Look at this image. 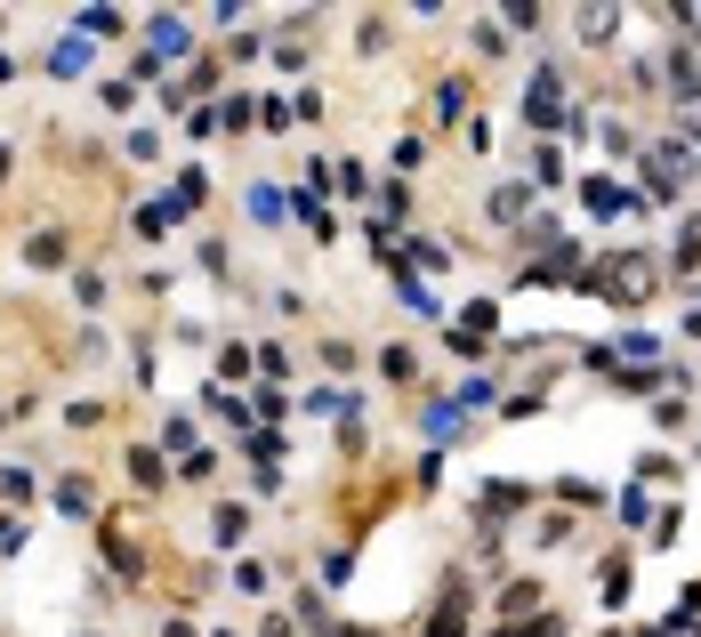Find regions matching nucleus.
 <instances>
[{"label":"nucleus","instance_id":"1","mask_svg":"<svg viewBox=\"0 0 701 637\" xmlns=\"http://www.w3.org/2000/svg\"><path fill=\"white\" fill-rule=\"evenodd\" d=\"M524 113L541 121V130H556V121H565V81H556V73H532V89H524Z\"/></svg>","mask_w":701,"mask_h":637},{"label":"nucleus","instance_id":"2","mask_svg":"<svg viewBox=\"0 0 701 637\" xmlns=\"http://www.w3.org/2000/svg\"><path fill=\"white\" fill-rule=\"evenodd\" d=\"M524 501H532V484H484V508H492V517H517Z\"/></svg>","mask_w":701,"mask_h":637}]
</instances>
